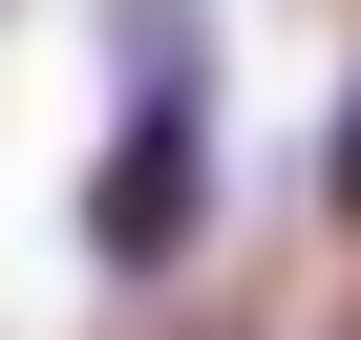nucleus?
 I'll return each instance as SVG.
<instances>
[{"mask_svg":"<svg viewBox=\"0 0 361 340\" xmlns=\"http://www.w3.org/2000/svg\"><path fill=\"white\" fill-rule=\"evenodd\" d=\"M149 85H128V128H106V170H85V255L106 277H170L192 255V213H213V107H192V0H149Z\"/></svg>","mask_w":361,"mask_h":340,"instance_id":"1","label":"nucleus"}]
</instances>
